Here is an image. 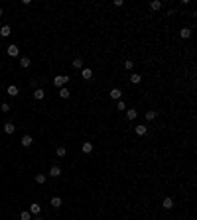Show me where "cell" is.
<instances>
[{"mask_svg":"<svg viewBox=\"0 0 197 220\" xmlns=\"http://www.w3.org/2000/svg\"><path fill=\"white\" fill-rule=\"evenodd\" d=\"M126 118H128V120H136L138 118V110L136 108H128L126 110Z\"/></svg>","mask_w":197,"mask_h":220,"instance_id":"3","label":"cell"},{"mask_svg":"<svg viewBox=\"0 0 197 220\" xmlns=\"http://www.w3.org/2000/svg\"><path fill=\"white\" fill-rule=\"evenodd\" d=\"M0 110H2V112H10V104L2 102V106H0Z\"/></svg>","mask_w":197,"mask_h":220,"instance_id":"27","label":"cell"},{"mask_svg":"<svg viewBox=\"0 0 197 220\" xmlns=\"http://www.w3.org/2000/svg\"><path fill=\"white\" fill-rule=\"evenodd\" d=\"M179 35H181L183 39L191 38V30H189V28H181V30H179Z\"/></svg>","mask_w":197,"mask_h":220,"instance_id":"11","label":"cell"},{"mask_svg":"<svg viewBox=\"0 0 197 220\" xmlns=\"http://www.w3.org/2000/svg\"><path fill=\"white\" fill-rule=\"evenodd\" d=\"M111 98L120 100V98H122V91H120V89H112V91H111Z\"/></svg>","mask_w":197,"mask_h":220,"instance_id":"6","label":"cell"},{"mask_svg":"<svg viewBox=\"0 0 197 220\" xmlns=\"http://www.w3.org/2000/svg\"><path fill=\"white\" fill-rule=\"evenodd\" d=\"M69 79L71 77H67V75H57L53 79V87H63L65 83H69Z\"/></svg>","mask_w":197,"mask_h":220,"instance_id":"1","label":"cell"},{"mask_svg":"<svg viewBox=\"0 0 197 220\" xmlns=\"http://www.w3.org/2000/svg\"><path fill=\"white\" fill-rule=\"evenodd\" d=\"M81 75H83V79L91 81V79H93V69H83V71H81Z\"/></svg>","mask_w":197,"mask_h":220,"instance_id":"14","label":"cell"},{"mask_svg":"<svg viewBox=\"0 0 197 220\" xmlns=\"http://www.w3.org/2000/svg\"><path fill=\"white\" fill-rule=\"evenodd\" d=\"M30 65H32V63H30V59H28V57H22V59H20V67H24V69H28Z\"/></svg>","mask_w":197,"mask_h":220,"instance_id":"20","label":"cell"},{"mask_svg":"<svg viewBox=\"0 0 197 220\" xmlns=\"http://www.w3.org/2000/svg\"><path fill=\"white\" fill-rule=\"evenodd\" d=\"M2 12H4V10H2V8H0V18H2Z\"/></svg>","mask_w":197,"mask_h":220,"instance_id":"30","label":"cell"},{"mask_svg":"<svg viewBox=\"0 0 197 220\" xmlns=\"http://www.w3.org/2000/svg\"><path fill=\"white\" fill-rule=\"evenodd\" d=\"M156 116H158L156 110H148V112H146V120H154Z\"/></svg>","mask_w":197,"mask_h":220,"instance_id":"21","label":"cell"},{"mask_svg":"<svg viewBox=\"0 0 197 220\" xmlns=\"http://www.w3.org/2000/svg\"><path fill=\"white\" fill-rule=\"evenodd\" d=\"M39 210H41V207H39L38 202H34L32 207H30V214H39Z\"/></svg>","mask_w":197,"mask_h":220,"instance_id":"17","label":"cell"},{"mask_svg":"<svg viewBox=\"0 0 197 220\" xmlns=\"http://www.w3.org/2000/svg\"><path fill=\"white\" fill-rule=\"evenodd\" d=\"M61 175V169L57 167V165H53L51 169H49V177H59Z\"/></svg>","mask_w":197,"mask_h":220,"instance_id":"12","label":"cell"},{"mask_svg":"<svg viewBox=\"0 0 197 220\" xmlns=\"http://www.w3.org/2000/svg\"><path fill=\"white\" fill-rule=\"evenodd\" d=\"M124 67H126V69H132V67H134V63H132V61H126Z\"/></svg>","mask_w":197,"mask_h":220,"instance_id":"29","label":"cell"},{"mask_svg":"<svg viewBox=\"0 0 197 220\" xmlns=\"http://www.w3.org/2000/svg\"><path fill=\"white\" fill-rule=\"evenodd\" d=\"M10 32H12V28H10V26H2V28H0V35H2V38H8Z\"/></svg>","mask_w":197,"mask_h":220,"instance_id":"8","label":"cell"},{"mask_svg":"<svg viewBox=\"0 0 197 220\" xmlns=\"http://www.w3.org/2000/svg\"><path fill=\"white\" fill-rule=\"evenodd\" d=\"M20 218H22V220H32V214L28 212V210H24V212L20 214Z\"/></svg>","mask_w":197,"mask_h":220,"instance_id":"26","label":"cell"},{"mask_svg":"<svg viewBox=\"0 0 197 220\" xmlns=\"http://www.w3.org/2000/svg\"><path fill=\"white\" fill-rule=\"evenodd\" d=\"M46 181H47V175H44V173H38V175H36V183H39V185H44Z\"/></svg>","mask_w":197,"mask_h":220,"instance_id":"15","label":"cell"},{"mask_svg":"<svg viewBox=\"0 0 197 220\" xmlns=\"http://www.w3.org/2000/svg\"><path fill=\"white\" fill-rule=\"evenodd\" d=\"M36 220H44V218H36Z\"/></svg>","mask_w":197,"mask_h":220,"instance_id":"31","label":"cell"},{"mask_svg":"<svg viewBox=\"0 0 197 220\" xmlns=\"http://www.w3.org/2000/svg\"><path fill=\"white\" fill-rule=\"evenodd\" d=\"M162 207H164V208H168V210H170V208L173 207V199H171V197H166L164 201H162Z\"/></svg>","mask_w":197,"mask_h":220,"instance_id":"5","label":"cell"},{"mask_svg":"<svg viewBox=\"0 0 197 220\" xmlns=\"http://www.w3.org/2000/svg\"><path fill=\"white\" fill-rule=\"evenodd\" d=\"M6 91H8V94H10V97H18V94H20V89L16 87V84H10Z\"/></svg>","mask_w":197,"mask_h":220,"instance_id":"4","label":"cell"},{"mask_svg":"<svg viewBox=\"0 0 197 220\" xmlns=\"http://www.w3.org/2000/svg\"><path fill=\"white\" fill-rule=\"evenodd\" d=\"M61 204H63V201H61L59 197H53V199H51V207H53V208H59Z\"/></svg>","mask_w":197,"mask_h":220,"instance_id":"16","label":"cell"},{"mask_svg":"<svg viewBox=\"0 0 197 220\" xmlns=\"http://www.w3.org/2000/svg\"><path fill=\"white\" fill-rule=\"evenodd\" d=\"M44 97H46V91H44V89H36L34 98H36V100H44Z\"/></svg>","mask_w":197,"mask_h":220,"instance_id":"7","label":"cell"},{"mask_svg":"<svg viewBox=\"0 0 197 220\" xmlns=\"http://www.w3.org/2000/svg\"><path fill=\"white\" fill-rule=\"evenodd\" d=\"M134 132H136V136H146L148 128H146V126H136V128H134Z\"/></svg>","mask_w":197,"mask_h":220,"instance_id":"9","label":"cell"},{"mask_svg":"<svg viewBox=\"0 0 197 220\" xmlns=\"http://www.w3.org/2000/svg\"><path fill=\"white\" fill-rule=\"evenodd\" d=\"M73 67H75V69H83V59H75V61H73Z\"/></svg>","mask_w":197,"mask_h":220,"instance_id":"24","label":"cell"},{"mask_svg":"<svg viewBox=\"0 0 197 220\" xmlns=\"http://www.w3.org/2000/svg\"><path fill=\"white\" fill-rule=\"evenodd\" d=\"M140 81H142V77H140L138 73H134V75H130V83H132V84H138V83H140Z\"/></svg>","mask_w":197,"mask_h":220,"instance_id":"19","label":"cell"},{"mask_svg":"<svg viewBox=\"0 0 197 220\" xmlns=\"http://www.w3.org/2000/svg\"><path fill=\"white\" fill-rule=\"evenodd\" d=\"M116 108H118V110H126V104H124V100H118Z\"/></svg>","mask_w":197,"mask_h":220,"instance_id":"28","label":"cell"},{"mask_svg":"<svg viewBox=\"0 0 197 220\" xmlns=\"http://www.w3.org/2000/svg\"><path fill=\"white\" fill-rule=\"evenodd\" d=\"M59 97H61V98H69V97H71V92L67 91V89H61V91H59Z\"/></svg>","mask_w":197,"mask_h":220,"instance_id":"25","label":"cell"},{"mask_svg":"<svg viewBox=\"0 0 197 220\" xmlns=\"http://www.w3.org/2000/svg\"><path fill=\"white\" fill-rule=\"evenodd\" d=\"M14 130H16V126H14L12 122H6V124H4V132H6V134H14Z\"/></svg>","mask_w":197,"mask_h":220,"instance_id":"13","label":"cell"},{"mask_svg":"<svg viewBox=\"0 0 197 220\" xmlns=\"http://www.w3.org/2000/svg\"><path fill=\"white\" fill-rule=\"evenodd\" d=\"M55 153H57V157H63V155H65V153H67V149L63 148V145H59V148L55 149Z\"/></svg>","mask_w":197,"mask_h":220,"instance_id":"23","label":"cell"},{"mask_svg":"<svg viewBox=\"0 0 197 220\" xmlns=\"http://www.w3.org/2000/svg\"><path fill=\"white\" fill-rule=\"evenodd\" d=\"M93 151V143L91 142H85L83 143V153H91Z\"/></svg>","mask_w":197,"mask_h":220,"instance_id":"18","label":"cell"},{"mask_svg":"<svg viewBox=\"0 0 197 220\" xmlns=\"http://www.w3.org/2000/svg\"><path fill=\"white\" fill-rule=\"evenodd\" d=\"M32 142H34V140H32V136H24V138H22V142H20V143H22L24 148H30V145H32Z\"/></svg>","mask_w":197,"mask_h":220,"instance_id":"10","label":"cell"},{"mask_svg":"<svg viewBox=\"0 0 197 220\" xmlns=\"http://www.w3.org/2000/svg\"><path fill=\"white\" fill-rule=\"evenodd\" d=\"M6 53H8V55H10V57H18V53H20V49H18V45H8Z\"/></svg>","mask_w":197,"mask_h":220,"instance_id":"2","label":"cell"},{"mask_svg":"<svg viewBox=\"0 0 197 220\" xmlns=\"http://www.w3.org/2000/svg\"><path fill=\"white\" fill-rule=\"evenodd\" d=\"M150 8L152 10H160V8H162V2H160V0H154V2H150Z\"/></svg>","mask_w":197,"mask_h":220,"instance_id":"22","label":"cell"}]
</instances>
